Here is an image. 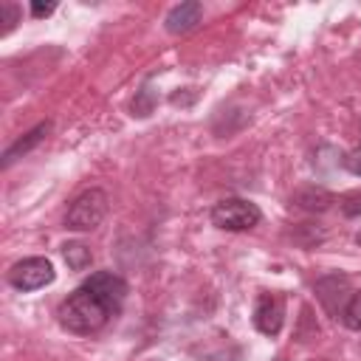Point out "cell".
<instances>
[{"label":"cell","mask_w":361,"mask_h":361,"mask_svg":"<svg viewBox=\"0 0 361 361\" xmlns=\"http://www.w3.org/2000/svg\"><path fill=\"white\" fill-rule=\"evenodd\" d=\"M82 285H85L87 290H93L113 313H118L121 305H124V299H127V282H124L118 274H113V271H96V274H90Z\"/></svg>","instance_id":"cell-6"},{"label":"cell","mask_w":361,"mask_h":361,"mask_svg":"<svg viewBox=\"0 0 361 361\" xmlns=\"http://www.w3.org/2000/svg\"><path fill=\"white\" fill-rule=\"evenodd\" d=\"M341 322H344V327L361 333V290L347 299V305H344V310H341Z\"/></svg>","instance_id":"cell-11"},{"label":"cell","mask_w":361,"mask_h":361,"mask_svg":"<svg viewBox=\"0 0 361 361\" xmlns=\"http://www.w3.org/2000/svg\"><path fill=\"white\" fill-rule=\"evenodd\" d=\"M341 166H344L347 172H353V175H358V178H361V147H355V149L344 152Z\"/></svg>","instance_id":"cell-15"},{"label":"cell","mask_w":361,"mask_h":361,"mask_svg":"<svg viewBox=\"0 0 361 361\" xmlns=\"http://www.w3.org/2000/svg\"><path fill=\"white\" fill-rule=\"evenodd\" d=\"M152 107H155V93H152L149 87H144V90L135 96V102H133V113H135V116H149Z\"/></svg>","instance_id":"cell-12"},{"label":"cell","mask_w":361,"mask_h":361,"mask_svg":"<svg viewBox=\"0 0 361 361\" xmlns=\"http://www.w3.org/2000/svg\"><path fill=\"white\" fill-rule=\"evenodd\" d=\"M54 279H56V271H54L51 259H45V257H25V259L14 262L11 271H8L11 288H17L23 293L39 290V288L51 285Z\"/></svg>","instance_id":"cell-4"},{"label":"cell","mask_w":361,"mask_h":361,"mask_svg":"<svg viewBox=\"0 0 361 361\" xmlns=\"http://www.w3.org/2000/svg\"><path fill=\"white\" fill-rule=\"evenodd\" d=\"M358 243H361V234H358Z\"/></svg>","instance_id":"cell-17"},{"label":"cell","mask_w":361,"mask_h":361,"mask_svg":"<svg viewBox=\"0 0 361 361\" xmlns=\"http://www.w3.org/2000/svg\"><path fill=\"white\" fill-rule=\"evenodd\" d=\"M203 17V3L197 0H186V3H178L169 8L166 20H164V28L169 34H189Z\"/></svg>","instance_id":"cell-7"},{"label":"cell","mask_w":361,"mask_h":361,"mask_svg":"<svg viewBox=\"0 0 361 361\" xmlns=\"http://www.w3.org/2000/svg\"><path fill=\"white\" fill-rule=\"evenodd\" d=\"M290 203H293V206H299V209H305V212L319 214V212H327V209L336 203V195H333V192H327L324 186L310 183V186H299V189L290 195Z\"/></svg>","instance_id":"cell-8"},{"label":"cell","mask_w":361,"mask_h":361,"mask_svg":"<svg viewBox=\"0 0 361 361\" xmlns=\"http://www.w3.org/2000/svg\"><path fill=\"white\" fill-rule=\"evenodd\" d=\"M254 327L274 338L282 333V324H285V299L279 293H259L257 302H254Z\"/></svg>","instance_id":"cell-5"},{"label":"cell","mask_w":361,"mask_h":361,"mask_svg":"<svg viewBox=\"0 0 361 361\" xmlns=\"http://www.w3.org/2000/svg\"><path fill=\"white\" fill-rule=\"evenodd\" d=\"M54 11H56V3H54V0H51V3H39V0L31 3V14H34V17H51Z\"/></svg>","instance_id":"cell-16"},{"label":"cell","mask_w":361,"mask_h":361,"mask_svg":"<svg viewBox=\"0 0 361 361\" xmlns=\"http://www.w3.org/2000/svg\"><path fill=\"white\" fill-rule=\"evenodd\" d=\"M17 20H20V8L14 3H0V23H6V31L3 34H8Z\"/></svg>","instance_id":"cell-14"},{"label":"cell","mask_w":361,"mask_h":361,"mask_svg":"<svg viewBox=\"0 0 361 361\" xmlns=\"http://www.w3.org/2000/svg\"><path fill=\"white\" fill-rule=\"evenodd\" d=\"M338 206H341L344 217H361V192H350V195H344Z\"/></svg>","instance_id":"cell-13"},{"label":"cell","mask_w":361,"mask_h":361,"mask_svg":"<svg viewBox=\"0 0 361 361\" xmlns=\"http://www.w3.org/2000/svg\"><path fill=\"white\" fill-rule=\"evenodd\" d=\"M262 220V212L257 203L243 200V197H226L214 203L212 209V223L223 231H248Z\"/></svg>","instance_id":"cell-3"},{"label":"cell","mask_w":361,"mask_h":361,"mask_svg":"<svg viewBox=\"0 0 361 361\" xmlns=\"http://www.w3.org/2000/svg\"><path fill=\"white\" fill-rule=\"evenodd\" d=\"M110 316H116V313L85 285H79L68 299H62V305L56 310L59 324L73 336H90V333L102 330L110 322Z\"/></svg>","instance_id":"cell-1"},{"label":"cell","mask_w":361,"mask_h":361,"mask_svg":"<svg viewBox=\"0 0 361 361\" xmlns=\"http://www.w3.org/2000/svg\"><path fill=\"white\" fill-rule=\"evenodd\" d=\"M51 133V121H42V124H37L34 130H28L23 138H17L6 152H3V166H11L17 158H23V155H28L37 144H42L45 141V135Z\"/></svg>","instance_id":"cell-9"},{"label":"cell","mask_w":361,"mask_h":361,"mask_svg":"<svg viewBox=\"0 0 361 361\" xmlns=\"http://www.w3.org/2000/svg\"><path fill=\"white\" fill-rule=\"evenodd\" d=\"M62 259H65V265L71 271H85L93 262V254H90V248L85 243L73 240V243H65L62 245Z\"/></svg>","instance_id":"cell-10"},{"label":"cell","mask_w":361,"mask_h":361,"mask_svg":"<svg viewBox=\"0 0 361 361\" xmlns=\"http://www.w3.org/2000/svg\"><path fill=\"white\" fill-rule=\"evenodd\" d=\"M110 200L107 192L102 189H87L82 192L65 212V228L68 231H93L96 226H102V220L107 217Z\"/></svg>","instance_id":"cell-2"}]
</instances>
